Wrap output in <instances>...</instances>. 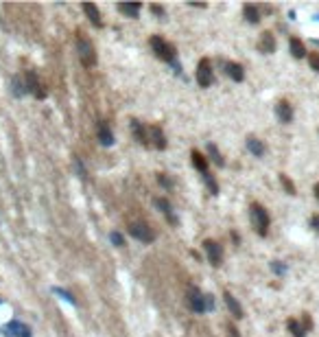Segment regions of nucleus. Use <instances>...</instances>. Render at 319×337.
I'll use <instances>...</instances> for the list:
<instances>
[{"label":"nucleus","mask_w":319,"mask_h":337,"mask_svg":"<svg viewBox=\"0 0 319 337\" xmlns=\"http://www.w3.org/2000/svg\"><path fill=\"white\" fill-rule=\"evenodd\" d=\"M250 217H251V226L256 228V232L260 237H265L267 230H269V213H267L260 204L254 202L250 206Z\"/></svg>","instance_id":"obj_1"},{"label":"nucleus","mask_w":319,"mask_h":337,"mask_svg":"<svg viewBox=\"0 0 319 337\" xmlns=\"http://www.w3.org/2000/svg\"><path fill=\"white\" fill-rule=\"evenodd\" d=\"M151 48H153V53L158 55L160 59H164V62H175V48H173V44H168L164 37H160V35H153L151 37Z\"/></svg>","instance_id":"obj_2"},{"label":"nucleus","mask_w":319,"mask_h":337,"mask_svg":"<svg viewBox=\"0 0 319 337\" xmlns=\"http://www.w3.org/2000/svg\"><path fill=\"white\" fill-rule=\"evenodd\" d=\"M77 50H79V59H81V64H83L86 68H90V66H94V64H96L94 46H92L88 40L79 37V40H77Z\"/></svg>","instance_id":"obj_3"},{"label":"nucleus","mask_w":319,"mask_h":337,"mask_svg":"<svg viewBox=\"0 0 319 337\" xmlns=\"http://www.w3.org/2000/svg\"><path fill=\"white\" fill-rule=\"evenodd\" d=\"M204 250H205V254H208L210 263H212L214 267H221V263H223V247L219 245L217 241L208 239V241H204Z\"/></svg>","instance_id":"obj_4"},{"label":"nucleus","mask_w":319,"mask_h":337,"mask_svg":"<svg viewBox=\"0 0 319 337\" xmlns=\"http://www.w3.org/2000/svg\"><path fill=\"white\" fill-rule=\"evenodd\" d=\"M129 235L134 239H138V241H142V243L156 241V232H153L147 223H131V226H129Z\"/></svg>","instance_id":"obj_5"},{"label":"nucleus","mask_w":319,"mask_h":337,"mask_svg":"<svg viewBox=\"0 0 319 337\" xmlns=\"http://www.w3.org/2000/svg\"><path fill=\"white\" fill-rule=\"evenodd\" d=\"M197 83L201 88H208L212 83V64H210L208 57H204L199 62V66H197Z\"/></svg>","instance_id":"obj_6"},{"label":"nucleus","mask_w":319,"mask_h":337,"mask_svg":"<svg viewBox=\"0 0 319 337\" xmlns=\"http://www.w3.org/2000/svg\"><path fill=\"white\" fill-rule=\"evenodd\" d=\"M188 304H190V309L192 311H197V313H204L205 311V296H201V291L199 289H188Z\"/></svg>","instance_id":"obj_7"},{"label":"nucleus","mask_w":319,"mask_h":337,"mask_svg":"<svg viewBox=\"0 0 319 337\" xmlns=\"http://www.w3.org/2000/svg\"><path fill=\"white\" fill-rule=\"evenodd\" d=\"M225 72H228V77L232 79V81L241 83L243 79H245V70H243V66H241V64H236V62L225 64Z\"/></svg>","instance_id":"obj_8"},{"label":"nucleus","mask_w":319,"mask_h":337,"mask_svg":"<svg viewBox=\"0 0 319 337\" xmlns=\"http://www.w3.org/2000/svg\"><path fill=\"white\" fill-rule=\"evenodd\" d=\"M258 48L262 50V53H273L275 50V37H273V33H269V31H265L262 33V37H260V42H258Z\"/></svg>","instance_id":"obj_9"},{"label":"nucleus","mask_w":319,"mask_h":337,"mask_svg":"<svg viewBox=\"0 0 319 337\" xmlns=\"http://www.w3.org/2000/svg\"><path fill=\"white\" fill-rule=\"evenodd\" d=\"M131 129H134V136L140 144H149V132L144 129V125L140 120H131Z\"/></svg>","instance_id":"obj_10"},{"label":"nucleus","mask_w":319,"mask_h":337,"mask_svg":"<svg viewBox=\"0 0 319 337\" xmlns=\"http://www.w3.org/2000/svg\"><path fill=\"white\" fill-rule=\"evenodd\" d=\"M275 112H278V119L282 120V123H291V120H293V107H291L287 101H280Z\"/></svg>","instance_id":"obj_11"},{"label":"nucleus","mask_w":319,"mask_h":337,"mask_svg":"<svg viewBox=\"0 0 319 337\" xmlns=\"http://www.w3.org/2000/svg\"><path fill=\"white\" fill-rule=\"evenodd\" d=\"M223 298H225V304H228V309H229V311H232V315L241 320V317H243V307H241V304H238V300H236V298H234L229 291L225 293Z\"/></svg>","instance_id":"obj_12"},{"label":"nucleus","mask_w":319,"mask_h":337,"mask_svg":"<svg viewBox=\"0 0 319 337\" xmlns=\"http://www.w3.org/2000/svg\"><path fill=\"white\" fill-rule=\"evenodd\" d=\"M83 11L88 13V18L92 20V24H94V26H103V22H101V13H98V9H96V4H94V2H86V4H83Z\"/></svg>","instance_id":"obj_13"},{"label":"nucleus","mask_w":319,"mask_h":337,"mask_svg":"<svg viewBox=\"0 0 319 337\" xmlns=\"http://www.w3.org/2000/svg\"><path fill=\"white\" fill-rule=\"evenodd\" d=\"M98 140H101V144H114V136H112L110 127H107V123H98Z\"/></svg>","instance_id":"obj_14"},{"label":"nucleus","mask_w":319,"mask_h":337,"mask_svg":"<svg viewBox=\"0 0 319 337\" xmlns=\"http://www.w3.org/2000/svg\"><path fill=\"white\" fill-rule=\"evenodd\" d=\"M149 138L153 140V144H156L158 149H166V138H164V134H162V129L160 127L149 129Z\"/></svg>","instance_id":"obj_15"},{"label":"nucleus","mask_w":319,"mask_h":337,"mask_svg":"<svg viewBox=\"0 0 319 337\" xmlns=\"http://www.w3.org/2000/svg\"><path fill=\"white\" fill-rule=\"evenodd\" d=\"M289 48H291V55H293L295 59L306 57V48H304V44L297 40V37H293V40L289 42Z\"/></svg>","instance_id":"obj_16"},{"label":"nucleus","mask_w":319,"mask_h":337,"mask_svg":"<svg viewBox=\"0 0 319 337\" xmlns=\"http://www.w3.org/2000/svg\"><path fill=\"white\" fill-rule=\"evenodd\" d=\"M118 9H120L123 13H127L129 18H138V13H140V9H142V4H140V2H120Z\"/></svg>","instance_id":"obj_17"},{"label":"nucleus","mask_w":319,"mask_h":337,"mask_svg":"<svg viewBox=\"0 0 319 337\" xmlns=\"http://www.w3.org/2000/svg\"><path fill=\"white\" fill-rule=\"evenodd\" d=\"M247 149H250L256 158H260L262 153H265V144H262L258 138H254V136H250V138H247Z\"/></svg>","instance_id":"obj_18"},{"label":"nucleus","mask_w":319,"mask_h":337,"mask_svg":"<svg viewBox=\"0 0 319 337\" xmlns=\"http://www.w3.org/2000/svg\"><path fill=\"white\" fill-rule=\"evenodd\" d=\"M243 11H245V18L251 22V24H258V22H260V11H258L256 4H245Z\"/></svg>","instance_id":"obj_19"},{"label":"nucleus","mask_w":319,"mask_h":337,"mask_svg":"<svg viewBox=\"0 0 319 337\" xmlns=\"http://www.w3.org/2000/svg\"><path fill=\"white\" fill-rule=\"evenodd\" d=\"M156 206H158V208H162V213L168 217V221L175 223V217H173V213H171L173 208H171V204H168L166 199H164V197H156Z\"/></svg>","instance_id":"obj_20"},{"label":"nucleus","mask_w":319,"mask_h":337,"mask_svg":"<svg viewBox=\"0 0 319 337\" xmlns=\"http://www.w3.org/2000/svg\"><path fill=\"white\" fill-rule=\"evenodd\" d=\"M190 158H192V165L199 168L201 173H205V168H208V160H205V158L201 156L199 151H192V156H190Z\"/></svg>","instance_id":"obj_21"},{"label":"nucleus","mask_w":319,"mask_h":337,"mask_svg":"<svg viewBox=\"0 0 319 337\" xmlns=\"http://www.w3.org/2000/svg\"><path fill=\"white\" fill-rule=\"evenodd\" d=\"M37 77H35V72H33V70H29V72H26V90L29 92H33V95H37Z\"/></svg>","instance_id":"obj_22"},{"label":"nucleus","mask_w":319,"mask_h":337,"mask_svg":"<svg viewBox=\"0 0 319 337\" xmlns=\"http://www.w3.org/2000/svg\"><path fill=\"white\" fill-rule=\"evenodd\" d=\"M208 151H210V156H212V160L217 162L219 167H225V160H223V156H221V153H219L217 144H212V143H210V144H208Z\"/></svg>","instance_id":"obj_23"},{"label":"nucleus","mask_w":319,"mask_h":337,"mask_svg":"<svg viewBox=\"0 0 319 337\" xmlns=\"http://www.w3.org/2000/svg\"><path fill=\"white\" fill-rule=\"evenodd\" d=\"M287 326H289L291 333H293V337H304V335H306V333H304L302 326L297 324V320H289V322H287Z\"/></svg>","instance_id":"obj_24"},{"label":"nucleus","mask_w":319,"mask_h":337,"mask_svg":"<svg viewBox=\"0 0 319 337\" xmlns=\"http://www.w3.org/2000/svg\"><path fill=\"white\" fill-rule=\"evenodd\" d=\"M280 182L284 184V189H287V193H289V195H295V186H293V182H291L289 177L284 175V173H280Z\"/></svg>","instance_id":"obj_25"},{"label":"nucleus","mask_w":319,"mask_h":337,"mask_svg":"<svg viewBox=\"0 0 319 337\" xmlns=\"http://www.w3.org/2000/svg\"><path fill=\"white\" fill-rule=\"evenodd\" d=\"M110 239H112V243H114L116 247H123L125 245V239H123V235H120V232H112Z\"/></svg>","instance_id":"obj_26"},{"label":"nucleus","mask_w":319,"mask_h":337,"mask_svg":"<svg viewBox=\"0 0 319 337\" xmlns=\"http://www.w3.org/2000/svg\"><path fill=\"white\" fill-rule=\"evenodd\" d=\"M204 177H205V184L210 186V191H212V193L217 195V193H219V184H217V182H214V177H210L208 173H204Z\"/></svg>","instance_id":"obj_27"},{"label":"nucleus","mask_w":319,"mask_h":337,"mask_svg":"<svg viewBox=\"0 0 319 337\" xmlns=\"http://www.w3.org/2000/svg\"><path fill=\"white\" fill-rule=\"evenodd\" d=\"M308 64H311V68L319 72V53H311L308 55Z\"/></svg>","instance_id":"obj_28"},{"label":"nucleus","mask_w":319,"mask_h":337,"mask_svg":"<svg viewBox=\"0 0 319 337\" xmlns=\"http://www.w3.org/2000/svg\"><path fill=\"white\" fill-rule=\"evenodd\" d=\"M53 291H55V293H59V296H62L64 300H68V302H72V304H74V298L70 296L68 291H64V289H53Z\"/></svg>","instance_id":"obj_29"},{"label":"nucleus","mask_w":319,"mask_h":337,"mask_svg":"<svg viewBox=\"0 0 319 337\" xmlns=\"http://www.w3.org/2000/svg\"><path fill=\"white\" fill-rule=\"evenodd\" d=\"M158 182H160L162 186H166V189H171V180H168V177L164 175V173H160V175H158Z\"/></svg>","instance_id":"obj_30"},{"label":"nucleus","mask_w":319,"mask_h":337,"mask_svg":"<svg viewBox=\"0 0 319 337\" xmlns=\"http://www.w3.org/2000/svg\"><path fill=\"white\" fill-rule=\"evenodd\" d=\"M271 267H273L275 274H284V265H280L278 261H273V265H271Z\"/></svg>","instance_id":"obj_31"},{"label":"nucleus","mask_w":319,"mask_h":337,"mask_svg":"<svg viewBox=\"0 0 319 337\" xmlns=\"http://www.w3.org/2000/svg\"><path fill=\"white\" fill-rule=\"evenodd\" d=\"M311 223H313V228L319 232V215H313V219H311Z\"/></svg>","instance_id":"obj_32"},{"label":"nucleus","mask_w":319,"mask_h":337,"mask_svg":"<svg viewBox=\"0 0 319 337\" xmlns=\"http://www.w3.org/2000/svg\"><path fill=\"white\" fill-rule=\"evenodd\" d=\"M151 11L156 13V16H162V13H164V9H162V7H158V4H151Z\"/></svg>","instance_id":"obj_33"},{"label":"nucleus","mask_w":319,"mask_h":337,"mask_svg":"<svg viewBox=\"0 0 319 337\" xmlns=\"http://www.w3.org/2000/svg\"><path fill=\"white\" fill-rule=\"evenodd\" d=\"M229 337H238V331L234 326H229Z\"/></svg>","instance_id":"obj_34"},{"label":"nucleus","mask_w":319,"mask_h":337,"mask_svg":"<svg viewBox=\"0 0 319 337\" xmlns=\"http://www.w3.org/2000/svg\"><path fill=\"white\" fill-rule=\"evenodd\" d=\"M313 193H315V197L319 199V184H315V189H313Z\"/></svg>","instance_id":"obj_35"}]
</instances>
